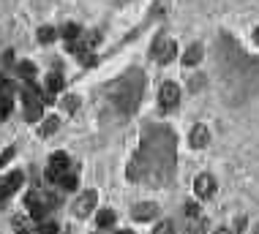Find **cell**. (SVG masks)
<instances>
[{
	"label": "cell",
	"mask_w": 259,
	"mask_h": 234,
	"mask_svg": "<svg viewBox=\"0 0 259 234\" xmlns=\"http://www.w3.org/2000/svg\"><path fill=\"white\" fill-rule=\"evenodd\" d=\"M68 155H65L63 150L60 152H52V155H49V166H47V172H44V177H47L49 182H55V185H58V180L60 177L65 175V172H68Z\"/></svg>",
	"instance_id": "obj_3"
},
{
	"label": "cell",
	"mask_w": 259,
	"mask_h": 234,
	"mask_svg": "<svg viewBox=\"0 0 259 234\" xmlns=\"http://www.w3.org/2000/svg\"><path fill=\"white\" fill-rule=\"evenodd\" d=\"M96 202H98V193H96V191L82 193V196L77 199V205H74V212H77V218H88L90 212L96 210Z\"/></svg>",
	"instance_id": "obj_6"
},
{
	"label": "cell",
	"mask_w": 259,
	"mask_h": 234,
	"mask_svg": "<svg viewBox=\"0 0 259 234\" xmlns=\"http://www.w3.org/2000/svg\"><path fill=\"white\" fill-rule=\"evenodd\" d=\"M115 221H118V215H115V210H101L98 218H96V223H98L101 232H106V229H112Z\"/></svg>",
	"instance_id": "obj_10"
},
{
	"label": "cell",
	"mask_w": 259,
	"mask_h": 234,
	"mask_svg": "<svg viewBox=\"0 0 259 234\" xmlns=\"http://www.w3.org/2000/svg\"><path fill=\"white\" fill-rule=\"evenodd\" d=\"M216 234H232V232H229V229H218Z\"/></svg>",
	"instance_id": "obj_29"
},
{
	"label": "cell",
	"mask_w": 259,
	"mask_h": 234,
	"mask_svg": "<svg viewBox=\"0 0 259 234\" xmlns=\"http://www.w3.org/2000/svg\"><path fill=\"white\" fill-rule=\"evenodd\" d=\"M172 229H175V226H172V221H161L159 226H156L153 234H172Z\"/></svg>",
	"instance_id": "obj_24"
},
{
	"label": "cell",
	"mask_w": 259,
	"mask_h": 234,
	"mask_svg": "<svg viewBox=\"0 0 259 234\" xmlns=\"http://www.w3.org/2000/svg\"><path fill=\"white\" fill-rule=\"evenodd\" d=\"M60 35L65 38V44L68 41H77L79 35H82V28H79L77 22H68V25H63V30H60Z\"/></svg>",
	"instance_id": "obj_12"
},
{
	"label": "cell",
	"mask_w": 259,
	"mask_h": 234,
	"mask_svg": "<svg viewBox=\"0 0 259 234\" xmlns=\"http://www.w3.org/2000/svg\"><path fill=\"white\" fill-rule=\"evenodd\" d=\"M79 60H82V65H96V55H90V52L79 55Z\"/></svg>",
	"instance_id": "obj_26"
},
{
	"label": "cell",
	"mask_w": 259,
	"mask_h": 234,
	"mask_svg": "<svg viewBox=\"0 0 259 234\" xmlns=\"http://www.w3.org/2000/svg\"><path fill=\"white\" fill-rule=\"evenodd\" d=\"M11 158H14V150H11V147H8V150L3 152V155H0V166H3V164H8V161H11Z\"/></svg>",
	"instance_id": "obj_27"
},
{
	"label": "cell",
	"mask_w": 259,
	"mask_h": 234,
	"mask_svg": "<svg viewBox=\"0 0 259 234\" xmlns=\"http://www.w3.org/2000/svg\"><path fill=\"white\" fill-rule=\"evenodd\" d=\"M58 125H60L58 117H47V120H44V125H41V136H52L55 131H58Z\"/></svg>",
	"instance_id": "obj_17"
},
{
	"label": "cell",
	"mask_w": 259,
	"mask_h": 234,
	"mask_svg": "<svg viewBox=\"0 0 259 234\" xmlns=\"http://www.w3.org/2000/svg\"><path fill=\"white\" fill-rule=\"evenodd\" d=\"M22 182H25V175H22L19 169L3 177V180H0V205H3V202H6L8 196H14V193H17L19 188H22Z\"/></svg>",
	"instance_id": "obj_5"
},
{
	"label": "cell",
	"mask_w": 259,
	"mask_h": 234,
	"mask_svg": "<svg viewBox=\"0 0 259 234\" xmlns=\"http://www.w3.org/2000/svg\"><path fill=\"white\" fill-rule=\"evenodd\" d=\"M17 234H30V232H17Z\"/></svg>",
	"instance_id": "obj_33"
},
{
	"label": "cell",
	"mask_w": 259,
	"mask_h": 234,
	"mask_svg": "<svg viewBox=\"0 0 259 234\" xmlns=\"http://www.w3.org/2000/svg\"><path fill=\"white\" fill-rule=\"evenodd\" d=\"M0 95H11V82L6 79V74H0Z\"/></svg>",
	"instance_id": "obj_25"
},
{
	"label": "cell",
	"mask_w": 259,
	"mask_h": 234,
	"mask_svg": "<svg viewBox=\"0 0 259 234\" xmlns=\"http://www.w3.org/2000/svg\"><path fill=\"white\" fill-rule=\"evenodd\" d=\"M194 188H196V196H199V199H213V193H216V180H213V175H199L194 180Z\"/></svg>",
	"instance_id": "obj_7"
},
{
	"label": "cell",
	"mask_w": 259,
	"mask_h": 234,
	"mask_svg": "<svg viewBox=\"0 0 259 234\" xmlns=\"http://www.w3.org/2000/svg\"><path fill=\"white\" fill-rule=\"evenodd\" d=\"M118 234H134V232H118Z\"/></svg>",
	"instance_id": "obj_32"
},
{
	"label": "cell",
	"mask_w": 259,
	"mask_h": 234,
	"mask_svg": "<svg viewBox=\"0 0 259 234\" xmlns=\"http://www.w3.org/2000/svg\"><path fill=\"white\" fill-rule=\"evenodd\" d=\"M210 145V131H207V125H196L194 131H191V147H196V150H205V147Z\"/></svg>",
	"instance_id": "obj_9"
},
{
	"label": "cell",
	"mask_w": 259,
	"mask_h": 234,
	"mask_svg": "<svg viewBox=\"0 0 259 234\" xmlns=\"http://www.w3.org/2000/svg\"><path fill=\"white\" fill-rule=\"evenodd\" d=\"M254 38H257V44H259V28H257V33H254Z\"/></svg>",
	"instance_id": "obj_30"
},
{
	"label": "cell",
	"mask_w": 259,
	"mask_h": 234,
	"mask_svg": "<svg viewBox=\"0 0 259 234\" xmlns=\"http://www.w3.org/2000/svg\"><path fill=\"white\" fill-rule=\"evenodd\" d=\"M180 101V88L175 82H164L161 85V93H159V106L161 112H172Z\"/></svg>",
	"instance_id": "obj_4"
},
{
	"label": "cell",
	"mask_w": 259,
	"mask_h": 234,
	"mask_svg": "<svg viewBox=\"0 0 259 234\" xmlns=\"http://www.w3.org/2000/svg\"><path fill=\"white\" fill-rule=\"evenodd\" d=\"M254 234H259V223H257V226H254Z\"/></svg>",
	"instance_id": "obj_31"
},
{
	"label": "cell",
	"mask_w": 259,
	"mask_h": 234,
	"mask_svg": "<svg viewBox=\"0 0 259 234\" xmlns=\"http://www.w3.org/2000/svg\"><path fill=\"white\" fill-rule=\"evenodd\" d=\"M17 76H22L25 82H28V79H35V65L30 63V60H22V63H17Z\"/></svg>",
	"instance_id": "obj_13"
},
{
	"label": "cell",
	"mask_w": 259,
	"mask_h": 234,
	"mask_svg": "<svg viewBox=\"0 0 259 234\" xmlns=\"http://www.w3.org/2000/svg\"><path fill=\"white\" fill-rule=\"evenodd\" d=\"M3 63L14 65V52H6V55H3Z\"/></svg>",
	"instance_id": "obj_28"
},
{
	"label": "cell",
	"mask_w": 259,
	"mask_h": 234,
	"mask_svg": "<svg viewBox=\"0 0 259 234\" xmlns=\"http://www.w3.org/2000/svg\"><path fill=\"white\" fill-rule=\"evenodd\" d=\"M156 215H159V207H156L153 202H142V205H136L134 210H131L134 221H153Z\"/></svg>",
	"instance_id": "obj_8"
},
{
	"label": "cell",
	"mask_w": 259,
	"mask_h": 234,
	"mask_svg": "<svg viewBox=\"0 0 259 234\" xmlns=\"http://www.w3.org/2000/svg\"><path fill=\"white\" fill-rule=\"evenodd\" d=\"M202 60V44H191L189 49H186V55H183V63L186 65H196Z\"/></svg>",
	"instance_id": "obj_11"
},
{
	"label": "cell",
	"mask_w": 259,
	"mask_h": 234,
	"mask_svg": "<svg viewBox=\"0 0 259 234\" xmlns=\"http://www.w3.org/2000/svg\"><path fill=\"white\" fill-rule=\"evenodd\" d=\"M55 38H58V30H55V28H41V30H38V41H41V44H52Z\"/></svg>",
	"instance_id": "obj_18"
},
{
	"label": "cell",
	"mask_w": 259,
	"mask_h": 234,
	"mask_svg": "<svg viewBox=\"0 0 259 234\" xmlns=\"http://www.w3.org/2000/svg\"><path fill=\"white\" fill-rule=\"evenodd\" d=\"M150 52H153V58L159 60L161 65H166V63H172V60H175V55H177V44L172 41L169 35L161 33L159 38L153 41V49H150Z\"/></svg>",
	"instance_id": "obj_2"
},
{
	"label": "cell",
	"mask_w": 259,
	"mask_h": 234,
	"mask_svg": "<svg viewBox=\"0 0 259 234\" xmlns=\"http://www.w3.org/2000/svg\"><path fill=\"white\" fill-rule=\"evenodd\" d=\"M186 234H207V221L199 215V218H196V223H191Z\"/></svg>",
	"instance_id": "obj_19"
},
{
	"label": "cell",
	"mask_w": 259,
	"mask_h": 234,
	"mask_svg": "<svg viewBox=\"0 0 259 234\" xmlns=\"http://www.w3.org/2000/svg\"><path fill=\"white\" fill-rule=\"evenodd\" d=\"M11 109H14L11 95H0V120H6V117L11 115Z\"/></svg>",
	"instance_id": "obj_16"
},
{
	"label": "cell",
	"mask_w": 259,
	"mask_h": 234,
	"mask_svg": "<svg viewBox=\"0 0 259 234\" xmlns=\"http://www.w3.org/2000/svg\"><path fill=\"white\" fill-rule=\"evenodd\" d=\"M63 88H65V82H63V76L60 74H49L47 76V90L49 93H60Z\"/></svg>",
	"instance_id": "obj_14"
},
{
	"label": "cell",
	"mask_w": 259,
	"mask_h": 234,
	"mask_svg": "<svg viewBox=\"0 0 259 234\" xmlns=\"http://www.w3.org/2000/svg\"><path fill=\"white\" fill-rule=\"evenodd\" d=\"M58 188H63V191H74V188H77V175L65 172V175L58 180Z\"/></svg>",
	"instance_id": "obj_15"
},
{
	"label": "cell",
	"mask_w": 259,
	"mask_h": 234,
	"mask_svg": "<svg viewBox=\"0 0 259 234\" xmlns=\"http://www.w3.org/2000/svg\"><path fill=\"white\" fill-rule=\"evenodd\" d=\"M183 210H186V218H191V221H194V218H199V205H196V202H186V207H183Z\"/></svg>",
	"instance_id": "obj_20"
},
{
	"label": "cell",
	"mask_w": 259,
	"mask_h": 234,
	"mask_svg": "<svg viewBox=\"0 0 259 234\" xmlns=\"http://www.w3.org/2000/svg\"><path fill=\"white\" fill-rule=\"evenodd\" d=\"M28 210H30V218H33V221H38L41 223L44 218H47V212L52 210L55 207V196H38V193H28Z\"/></svg>",
	"instance_id": "obj_1"
},
{
	"label": "cell",
	"mask_w": 259,
	"mask_h": 234,
	"mask_svg": "<svg viewBox=\"0 0 259 234\" xmlns=\"http://www.w3.org/2000/svg\"><path fill=\"white\" fill-rule=\"evenodd\" d=\"M38 234H58V226L49 223V221H41L38 223Z\"/></svg>",
	"instance_id": "obj_22"
},
{
	"label": "cell",
	"mask_w": 259,
	"mask_h": 234,
	"mask_svg": "<svg viewBox=\"0 0 259 234\" xmlns=\"http://www.w3.org/2000/svg\"><path fill=\"white\" fill-rule=\"evenodd\" d=\"M77 106H79V98H77V95H65V98H63V109L77 112Z\"/></svg>",
	"instance_id": "obj_21"
},
{
	"label": "cell",
	"mask_w": 259,
	"mask_h": 234,
	"mask_svg": "<svg viewBox=\"0 0 259 234\" xmlns=\"http://www.w3.org/2000/svg\"><path fill=\"white\" fill-rule=\"evenodd\" d=\"M189 88L191 90H194V93H196V90H202V88H205V76H191V82H189Z\"/></svg>",
	"instance_id": "obj_23"
}]
</instances>
